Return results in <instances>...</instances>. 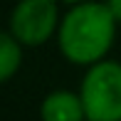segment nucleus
I'll list each match as a JSON object with an SVG mask.
<instances>
[{
    "mask_svg": "<svg viewBox=\"0 0 121 121\" xmlns=\"http://www.w3.org/2000/svg\"><path fill=\"white\" fill-rule=\"evenodd\" d=\"M116 27L119 22L109 13L104 0L69 5V10L62 15L57 32L59 52L67 62L77 67H91L106 59L116 37Z\"/></svg>",
    "mask_w": 121,
    "mask_h": 121,
    "instance_id": "1",
    "label": "nucleus"
},
{
    "mask_svg": "<svg viewBox=\"0 0 121 121\" xmlns=\"http://www.w3.org/2000/svg\"><path fill=\"white\" fill-rule=\"evenodd\" d=\"M79 96L86 121H121V62L101 59L86 67Z\"/></svg>",
    "mask_w": 121,
    "mask_h": 121,
    "instance_id": "2",
    "label": "nucleus"
},
{
    "mask_svg": "<svg viewBox=\"0 0 121 121\" xmlns=\"http://www.w3.org/2000/svg\"><path fill=\"white\" fill-rule=\"evenodd\" d=\"M59 0H17L10 13L8 32L22 47H40L59 32Z\"/></svg>",
    "mask_w": 121,
    "mask_h": 121,
    "instance_id": "3",
    "label": "nucleus"
},
{
    "mask_svg": "<svg viewBox=\"0 0 121 121\" xmlns=\"http://www.w3.org/2000/svg\"><path fill=\"white\" fill-rule=\"evenodd\" d=\"M40 119L42 121H86V111L82 96L69 89H57L49 91L40 106Z\"/></svg>",
    "mask_w": 121,
    "mask_h": 121,
    "instance_id": "4",
    "label": "nucleus"
},
{
    "mask_svg": "<svg viewBox=\"0 0 121 121\" xmlns=\"http://www.w3.org/2000/svg\"><path fill=\"white\" fill-rule=\"evenodd\" d=\"M22 64V45L10 32L0 35V79L10 82Z\"/></svg>",
    "mask_w": 121,
    "mask_h": 121,
    "instance_id": "5",
    "label": "nucleus"
},
{
    "mask_svg": "<svg viewBox=\"0 0 121 121\" xmlns=\"http://www.w3.org/2000/svg\"><path fill=\"white\" fill-rule=\"evenodd\" d=\"M106 3V8H109V13L114 15V20L121 25V0H104Z\"/></svg>",
    "mask_w": 121,
    "mask_h": 121,
    "instance_id": "6",
    "label": "nucleus"
},
{
    "mask_svg": "<svg viewBox=\"0 0 121 121\" xmlns=\"http://www.w3.org/2000/svg\"><path fill=\"white\" fill-rule=\"evenodd\" d=\"M59 3H64V5H77V3H86V0H59Z\"/></svg>",
    "mask_w": 121,
    "mask_h": 121,
    "instance_id": "7",
    "label": "nucleus"
}]
</instances>
